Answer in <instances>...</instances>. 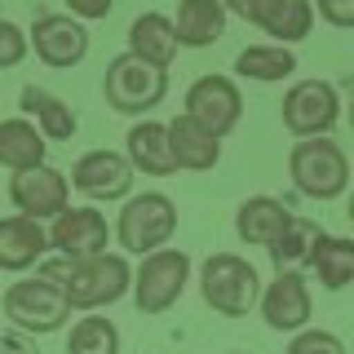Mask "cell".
<instances>
[{
  "mask_svg": "<svg viewBox=\"0 0 354 354\" xmlns=\"http://www.w3.org/2000/svg\"><path fill=\"white\" fill-rule=\"evenodd\" d=\"M288 173H292L297 191L310 199H337L350 186V160L337 142L328 138H301L288 155Z\"/></svg>",
  "mask_w": 354,
  "mask_h": 354,
  "instance_id": "5b68a950",
  "label": "cell"
},
{
  "mask_svg": "<svg viewBox=\"0 0 354 354\" xmlns=\"http://www.w3.org/2000/svg\"><path fill=\"white\" fill-rule=\"evenodd\" d=\"M288 354H346V346H341V337H332L324 328H301L292 337V346H288Z\"/></svg>",
  "mask_w": 354,
  "mask_h": 354,
  "instance_id": "83f0119b",
  "label": "cell"
},
{
  "mask_svg": "<svg viewBox=\"0 0 354 354\" xmlns=\"http://www.w3.org/2000/svg\"><path fill=\"white\" fill-rule=\"evenodd\" d=\"M5 319L22 332L44 337V332H58L71 319V301H66L58 279L36 274V279H18L5 288Z\"/></svg>",
  "mask_w": 354,
  "mask_h": 354,
  "instance_id": "3957f363",
  "label": "cell"
},
{
  "mask_svg": "<svg viewBox=\"0 0 354 354\" xmlns=\"http://www.w3.org/2000/svg\"><path fill=\"white\" fill-rule=\"evenodd\" d=\"M164 93H169V75L160 66L133 58V53H120V58L106 62L102 75V97L111 111H124V115H142V111L160 106Z\"/></svg>",
  "mask_w": 354,
  "mask_h": 354,
  "instance_id": "8992f818",
  "label": "cell"
},
{
  "mask_svg": "<svg viewBox=\"0 0 354 354\" xmlns=\"http://www.w3.org/2000/svg\"><path fill=\"white\" fill-rule=\"evenodd\" d=\"M40 274L62 283L71 310H102L133 288V270L120 252H102V257H88V261H53Z\"/></svg>",
  "mask_w": 354,
  "mask_h": 354,
  "instance_id": "6da1fadb",
  "label": "cell"
},
{
  "mask_svg": "<svg viewBox=\"0 0 354 354\" xmlns=\"http://www.w3.org/2000/svg\"><path fill=\"white\" fill-rule=\"evenodd\" d=\"M111 5H115V0H66V9H71V18H106L111 14Z\"/></svg>",
  "mask_w": 354,
  "mask_h": 354,
  "instance_id": "4dcf8cb0",
  "label": "cell"
},
{
  "mask_svg": "<svg viewBox=\"0 0 354 354\" xmlns=\"http://www.w3.org/2000/svg\"><path fill=\"white\" fill-rule=\"evenodd\" d=\"M350 221H354V195H350Z\"/></svg>",
  "mask_w": 354,
  "mask_h": 354,
  "instance_id": "d6a6232c",
  "label": "cell"
},
{
  "mask_svg": "<svg viewBox=\"0 0 354 354\" xmlns=\"http://www.w3.org/2000/svg\"><path fill=\"white\" fill-rule=\"evenodd\" d=\"M177 230V208L169 195L160 191H147V195H133L124 208H120V221H115V239L120 248L133 252V257H151L160 252L164 243L173 239Z\"/></svg>",
  "mask_w": 354,
  "mask_h": 354,
  "instance_id": "277c9868",
  "label": "cell"
},
{
  "mask_svg": "<svg viewBox=\"0 0 354 354\" xmlns=\"http://www.w3.org/2000/svg\"><path fill=\"white\" fill-rule=\"evenodd\" d=\"M337 88L328 80H297L283 93V129L292 138H324L337 124Z\"/></svg>",
  "mask_w": 354,
  "mask_h": 354,
  "instance_id": "9c48e42d",
  "label": "cell"
},
{
  "mask_svg": "<svg viewBox=\"0 0 354 354\" xmlns=\"http://www.w3.org/2000/svg\"><path fill=\"white\" fill-rule=\"evenodd\" d=\"M324 239V230L315 226V221H306V217H292L288 221V230L279 239L270 243V261H274V270H297L301 261H310V252H315V243Z\"/></svg>",
  "mask_w": 354,
  "mask_h": 354,
  "instance_id": "484cf974",
  "label": "cell"
},
{
  "mask_svg": "<svg viewBox=\"0 0 354 354\" xmlns=\"http://www.w3.org/2000/svg\"><path fill=\"white\" fill-rule=\"evenodd\" d=\"M22 111H27V115H36V129L49 142H66V138H75V129H80L75 111L66 106L62 97H53L49 88H40V84H27V88H22Z\"/></svg>",
  "mask_w": 354,
  "mask_h": 354,
  "instance_id": "7402d4cb",
  "label": "cell"
},
{
  "mask_svg": "<svg viewBox=\"0 0 354 354\" xmlns=\"http://www.w3.org/2000/svg\"><path fill=\"white\" fill-rule=\"evenodd\" d=\"M186 115H191L208 138L221 142L243 115V97H239L235 80H230V75H199V80L186 88Z\"/></svg>",
  "mask_w": 354,
  "mask_h": 354,
  "instance_id": "ba28073f",
  "label": "cell"
},
{
  "mask_svg": "<svg viewBox=\"0 0 354 354\" xmlns=\"http://www.w3.org/2000/svg\"><path fill=\"white\" fill-rule=\"evenodd\" d=\"M177 44L186 49H208L226 31V5L221 0H182L177 5Z\"/></svg>",
  "mask_w": 354,
  "mask_h": 354,
  "instance_id": "ffe728a7",
  "label": "cell"
},
{
  "mask_svg": "<svg viewBox=\"0 0 354 354\" xmlns=\"http://www.w3.org/2000/svg\"><path fill=\"white\" fill-rule=\"evenodd\" d=\"M177 49H182V44H177L173 18H164V14H138V18H133V27H129V53H133V58L169 71L173 58H177Z\"/></svg>",
  "mask_w": 354,
  "mask_h": 354,
  "instance_id": "ac0fdd59",
  "label": "cell"
},
{
  "mask_svg": "<svg viewBox=\"0 0 354 354\" xmlns=\"http://www.w3.org/2000/svg\"><path fill=\"white\" fill-rule=\"evenodd\" d=\"M288 221H292V213H288L279 199H270V195H252V199H243V204H239V213H235V230H239V239H243V243H252V248H270V243L288 230Z\"/></svg>",
  "mask_w": 354,
  "mask_h": 354,
  "instance_id": "d6986e66",
  "label": "cell"
},
{
  "mask_svg": "<svg viewBox=\"0 0 354 354\" xmlns=\"http://www.w3.org/2000/svg\"><path fill=\"white\" fill-rule=\"evenodd\" d=\"M221 5H226V14H239L243 22L261 27L279 44L306 40L310 27H315V5L310 0H221Z\"/></svg>",
  "mask_w": 354,
  "mask_h": 354,
  "instance_id": "30bf717a",
  "label": "cell"
},
{
  "mask_svg": "<svg viewBox=\"0 0 354 354\" xmlns=\"http://www.w3.org/2000/svg\"><path fill=\"white\" fill-rule=\"evenodd\" d=\"M49 252V235L40 230V221L31 217H0V270L18 274L27 266H36Z\"/></svg>",
  "mask_w": 354,
  "mask_h": 354,
  "instance_id": "e0dca14e",
  "label": "cell"
},
{
  "mask_svg": "<svg viewBox=\"0 0 354 354\" xmlns=\"http://www.w3.org/2000/svg\"><path fill=\"white\" fill-rule=\"evenodd\" d=\"M199 292H204V301L213 306L217 315L243 319L261 301V279L243 257H235V252H213V257L204 261V270H199Z\"/></svg>",
  "mask_w": 354,
  "mask_h": 354,
  "instance_id": "7a4b0ae2",
  "label": "cell"
},
{
  "mask_svg": "<svg viewBox=\"0 0 354 354\" xmlns=\"http://www.w3.org/2000/svg\"><path fill=\"white\" fill-rule=\"evenodd\" d=\"M0 354H36V346H31V341H22V337H0Z\"/></svg>",
  "mask_w": 354,
  "mask_h": 354,
  "instance_id": "1f68e13d",
  "label": "cell"
},
{
  "mask_svg": "<svg viewBox=\"0 0 354 354\" xmlns=\"http://www.w3.org/2000/svg\"><path fill=\"white\" fill-rule=\"evenodd\" d=\"M71 186L93 199H124L133 186V164L120 151H88L75 160Z\"/></svg>",
  "mask_w": 354,
  "mask_h": 354,
  "instance_id": "5bb4252c",
  "label": "cell"
},
{
  "mask_svg": "<svg viewBox=\"0 0 354 354\" xmlns=\"http://www.w3.org/2000/svg\"><path fill=\"white\" fill-rule=\"evenodd\" d=\"M350 124H354V106H350Z\"/></svg>",
  "mask_w": 354,
  "mask_h": 354,
  "instance_id": "836d02e7",
  "label": "cell"
},
{
  "mask_svg": "<svg viewBox=\"0 0 354 354\" xmlns=\"http://www.w3.org/2000/svg\"><path fill=\"white\" fill-rule=\"evenodd\" d=\"M44 133L31 124V120H0V164L5 169H36V164H44Z\"/></svg>",
  "mask_w": 354,
  "mask_h": 354,
  "instance_id": "603a6c76",
  "label": "cell"
},
{
  "mask_svg": "<svg viewBox=\"0 0 354 354\" xmlns=\"http://www.w3.org/2000/svg\"><path fill=\"white\" fill-rule=\"evenodd\" d=\"M66 354H120V332L111 319L88 315L71 328V341H66Z\"/></svg>",
  "mask_w": 354,
  "mask_h": 354,
  "instance_id": "4316f807",
  "label": "cell"
},
{
  "mask_svg": "<svg viewBox=\"0 0 354 354\" xmlns=\"http://www.w3.org/2000/svg\"><path fill=\"white\" fill-rule=\"evenodd\" d=\"M27 49H31L27 31H22L18 22L0 18V71H5V66H18L22 58H27Z\"/></svg>",
  "mask_w": 354,
  "mask_h": 354,
  "instance_id": "f1b7e54d",
  "label": "cell"
},
{
  "mask_svg": "<svg viewBox=\"0 0 354 354\" xmlns=\"http://www.w3.org/2000/svg\"><path fill=\"white\" fill-rule=\"evenodd\" d=\"M319 9V18L332 27H354V0H310Z\"/></svg>",
  "mask_w": 354,
  "mask_h": 354,
  "instance_id": "f546056e",
  "label": "cell"
},
{
  "mask_svg": "<svg viewBox=\"0 0 354 354\" xmlns=\"http://www.w3.org/2000/svg\"><path fill=\"white\" fill-rule=\"evenodd\" d=\"M186 279H191V257L182 248H160L142 257L138 274H133V301L142 315H164L186 292Z\"/></svg>",
  "mask_w": 354,
  "mask_h": 354,
  "instance_id": "52a82bcc",
  "label": "cell"
},
{
  "mask_svg": "<svg viewBox=\"0 0 354 354\" xmlns=\"http://www.w3.org/2000/svg\"><path fill=\"white\" fill-rule=\"evenodd\" d=\"M27 40L36 44V58L44 66H58V71L84 62V53H88V31L80 27V18H71V14H44V18H36V27H31Z\"/></svg>",
  "mask_w": 354,
  "mask_h": 354,
  "instance_id": "4fadbf2b",
  "label": "cell"
},
{
  "mask_svg": "<svg viewBox=\"0 0 354 354\" xmlns=\"http://www.w3.org/2000/svg\"><path fill=\"white\" fill-rule=\"evenodd\" d=\"M66 191H71V182L49 169V164H36V169H22L14 173V182H9V199H14V208L22 217L40 221V217H58L66 208Z\"/></svg>",
  "mask_w": 354,
  "mask_h": 354,
  "instance_id": "7c38bea8",
  "label": "cell"
},
{
  "mask_svg": "<svg viewBox=\"0 0 354 354\" xmlns=\"http://www.w3.org/2000/svg\"><path fill=\"white\" fill-rule=\"evenodd\" d=\"M235 71L243 80H261V84H274V80H288L297 71V53L288 44H252L235 58Z\"/></svg>",
  "mask_w": 354,
  "mask_h": 354,
  "instance_id": "d4e9b609",
  "label": "cell"
},
{
  "mask_svg": "<svg viewBox=\"0 0 354 354\" xmlns=\"http://www.w3.org/2000/svg\"><path fill=\"white\" fill-rule=\"evenodd\" d=\"M310 266L319 270V283L328 292H341L346 283H354V239L346 235H324L310 252Z\"/></svg>",
  "mask_w": 354,
  "mask_h": 354,
  "instance_id": "cb8c5ba5",
  "label": "cell"
},
{
  "mask_svg": "<svg viewBox=\"0 0 354 354\" xmlns=\"http://www.w3.org/2000/svg\"><path fill=\"white\" fill-rule=\"evenodd\" d=\"M169 147H173L177 169H191V173H208V169H217V160H221V142L208 138L191 115H177L169 124Z\"/></svg>",
  "mask_w": 354,
  "mask_h": 354,
  "instance_id": "44dd1931",
  "label": "cell"
},
{
  "mask_svg": "<svg viewBox=\"0 0 354 354\" xmlns=\"http://www.w3.org/2000/svg\"><path fill=\"white\" fill-rule=\"evenodd\" d=\"M261 319L274 332H301L310 324V288L297 270H279L274 283L261 292Z\"/></svg>",
  "mask_w": 354,
  "mask_h": 354,
  "instance_id": "9a60e30c",
  "label": "cell"
},
{
  "mask_svg": "<svg viewBox=\"0 0 354 354\" xmlns=\"http://www.w3.org/2000/svg\"><path fill=\"white\" fill-rule=\"evenodd\" d=\"M106 217L97 208H62L53 217L49 230V248L62 252V261H88V257H102L106 252Z\"/></svg>",
  "mask_w": 354,
  "mask_h": 354,
  "instance_id": "8fae6325",
  "label": "cell"
},
{
  "mask_svg": "<svg viewBox=\"0 0 354 354\" xmlns=\"http://www.w3.org/2000/svg\"><path fill=\"white\" fill-rule=\"evenodd\" d=\"M124 142H129L124 160L133 164V173H147V177H169V173H177L173 147H169V124H160V120H142V124L129 129Z\"/></svg>",
  "mask_w": 354,
  "mask_h": 354,
  "instance_id": "2e32d148",
  "label": "cell"
}]
</instances>
